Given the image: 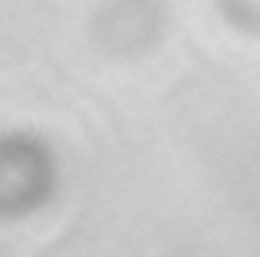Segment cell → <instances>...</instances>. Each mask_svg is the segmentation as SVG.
<instances>
[{"mask_svg": "<svg viewBox=\"0 0 260 257\" xmlns=\"http://www.w3.org/2000/svg\"><path fill=\"white\" fill-rule=\"evenodd\" d=\"M56 162L33 135H0V218L30 214L50 198Z\"/></svg>", "mask_w": 260, "mask_h": 257, "instance_id": "cell-1", "label": "cell"}]
</instances>
